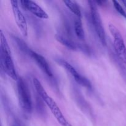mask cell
I'll return each instance as SVG.
<instances>
[{
	"label": "cell",
	"mask_w": 126,
	"mask_h": 126,
	"mask_svg": "<svg viewBox=\"0 0 126 126\" xmlns=\"http://www.w3.org/2000/svg\"><path fill=\"white\" fill-rule=\"evenodd\" d=\"M33 82L38 94L41 97L42 100L47 106L59 124L62 126H72L65 118L63 114H62V112L61 111L55 101L47 94L40 81L37 78H34L33 79Z\"/></svg>",
	"instance_id": "obj_1"
},
{
	"label": "cell",
	"mask_w": 126,
	"mask_h": 126,
	"mask_svg": "<svg viewBox=\"0 0 126 126\" xmlns=\"http://www.w3.org/2000/svg\"><path fill=\"white\" fill-rule=\"evenodd\" d=\"M0 59L2 70L13 80L18 79L17 72L12 60L11 52L3 32H0Z\"/></svg>",
	"instance_id": "obj_2"
},
{
	"label": "cell",
	"mask_w": 126,
	"mask_h": 126,
	"mask_svg": "<svg viewBox=\"0 0 126 126\" xmlns=\"http://www.w3.org/2000/svg\"><path fill=\"white\" fill-rule=\"evenodd\" d=\"M109 30L113 38V46L117 60L126 66V46L123 36L114 25L110 24Z\"/></svg>",
	"instance_id": "obj_3"
},
{
	"label": "cell",
	"mask_w": 126,
	"mask_h": 126,
	"mask_svg": "<svg viewBox=\"0 0 126 126\" xmlns=\"http://www.w3.org/2000/svg\"><path fill=\"white\" fill-rule=\"evenodd\" d=\"M17 87L18 102L21 108L24 113L30 114L32 111V98L28 86L22 78H18L17 80Z\"/></svg>",
	"instance_id": "obj_4"
},
{
	"label": "cell",
	"mask_w": 126,
	"mask_h": 126,
	"mask_svg": "<svg viewBox=\"0 0 126 126\" xmlns=\"http://www.w3.org/2000/svg\"><path fill=\"white\" fill-rule=\"evenodd\" d=\"M88 2L89 4L90 9H91V19L95 31L102 45L106 46L107 40H106L105 32L103 26L102 18L97 9V4L94 1H89Z\"/></svg>",
	"instance_id": "obj_5"
},
{
	"label": "cell",
	"mask_w": 126,
	"mask_h": 126,
	"mask_svg": "<svg viewBox=\"0 0 126 126\" xmlns=\"http://www.w3.org/2000/svg\"><path fill=\"white\" fill-rule=\"evenodd\" d=\"M11 4L12 6L14 18L16 25L18 27L19 30L20 31L22 35L23 36H27L28 34L27 22L24 15L20 9L18 1L16 0H12L11 1Z\"/></svg>",
	"instance_id": "obj_6"
},
{
	"label": "cell",
	"mask_w": 126,
	"mask_h": 126,
	"mask_svg": "<svg viewBox=\"0 0 126 126\" xmlns=\"http://www.w3.org/2000/svg\"><path fill=\"white\" fill-rule=\"evenodd\" d=\"M60 64L71 75V76L73 78L75 81L78 84L87 89L92 88V84H91V82L86 78L84 77L82 75H80L78 72L77 70L71 64H70L68 62L65 61V60H61L60 61Z\"/></svg>",
	"instance_id": "obj_7"
},
{
	"label": "cell",
	"mask_w": 126,
	"mask_h": 126,
	"mask_svg": "<svg viewBox=\"0 0 126 126\" xmlns=\"http://www.w3.org/2000/svg\"><path fill=\"white\" fill-rule=\"evenodd\" d=\"M20 2L23 8L28 10L36 17L43 19L49 18L48 14L46 12V11L34 1L31 0H23L20 1Z\"/></svg>",
	"instance_id": "obj_8"
},
{
	"label": "cell",
	"mask_w": 126,
	"mask_h": 126,
	"mask_svg": "<svg viewBox=\"0 0 126 126\" xmlns=\"http://www.w3.org/2000/svg\"><path fill=\"white\" fill-rule=\"evenodd\" d=\"M28 54L32 57V59L36 62L38 66L43 70V72L45 73L46 75H47L49 77H52L53 75L51 70H50V66H49L47 62L46 61V59L43 55L32 50H29Z\"/></svg>",
	"instance_id": "obj_9"
},
{
	"label": "cell",
	"mask_w": 126,
	"mask_h": 126,
	"mask_svg": "<svg viewBox=\"0 0 126 126\" xmlns=\"http://www.w3.org/2000/svg\"><path fill=\"white\" fill-rule=\"evenodd\" d=\"M55 38L59 42H60L61 44L64 45L65 46L67 47L68 48L72 50H75L77 49V46L76 44L71 39L68 38L66 36L63 35L61 33H57L55 35Z\"/></svg>",
	"instance_id": "obj_10"
},
{
	"label": "cell",
	"mask_w": 126,
	"mask_h": 126,
	"mask_svg": "<svg viewBox=\"0 0 126 126\" xmlns=\"http://www.w3.org/2000/svg\"><path fill=\"white\" fill-rule=\"evenodd\" d=\"M63 3L66 5V7L73 12L75 15L77 16V17L81 18V12L80 10L79 7L77 2L75 1H71V0H66L63 1Z\"/></svg>",
	"instance_id": "obj_11"
},
{
	"label": "cell",
	"mask_w": 126,
	"mask_h": 126,
	"mask_svg": "<svg viewBox=\"0 0 126 126\" xmlns=\"http://www.w3.org/2000/svg\"><path fill=\"white\" fill-rule=\"evenodd\" d=\"M74 27H75V32L76 33L78 38H79L80 39H84L85 38L84 31L83 27H82V22H81V18L77 17L76 20L75 21V24H74Z\"/></svg>",
	"instance_id": "obj_12"
},
{
	"label": "cell",
	"mask_w": 126,
	"mask_h": 126,
	"mask_svg": "<svg viewBox=\"0 0 126 126\" xmlns=\"http://www.w3.org/2000/svg\"><path fill=\"white\" fill-rule=\"evenodd\" d=\"M113 2L116 10L122 16H123V17H125L126 18V12L124 11L123 7L121 6V5L117 1H113Z\"/></svg>",
	"instance_id": "obj_13"
},
{
	"label": "cell",
	"mask_w": 126,
	"mask_h": 126,
	"mask_svg": "<svg viewBox=\"0 0 126 126\" xmlns=\"http://www.w3.org/2000/svg\"><path fill=\"white\" fill-rule=\"evenodd\" d=\"M12 126H21L20 123L18 121H15L14 123H13Z\"/></svg>",
	"instance_id": "obj_14"
},
{
	"label": "cell",
	"mask_w": 126,
	"mask_h": 126,
	"mask_svg": "<svg viewBox=\"0 0 126 126\" xmlns=\"http://www.w3.org/2000/svg\"><path fill=\"white\" fill-rule=\"evenodd\" d=\"M121 2L124 4V5L126 6V1H122Z\"/></svg>",
	"instance_id": "obj_15"
}]
</instances>
